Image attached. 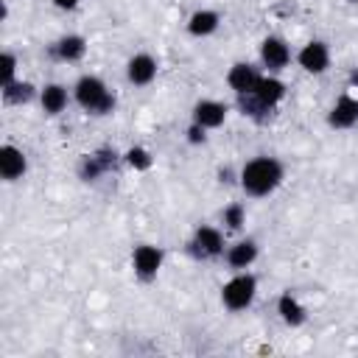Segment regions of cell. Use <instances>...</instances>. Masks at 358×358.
<instances>
[{"label":"cell","mask_w":358,"mask_h":358,"mask_svg":"<svg viewBox=\"0 0 358 358\" xmlns=\"http://www.w3.org/2000/svg\"><path fill=\"white\" fill-rule=\"evenodd\" d=\"M282 179V168L277 159L271 157H257L252 162H246V168L241 171V185L246 193L252 196H266L271 193Z\"/></svg>","instance_id":"6da1fadb"},{"label":"cell","mask_w":358,"mask_h":358,"mask_svg":"<svg viewBox=\"0 0 358 358\" xmlns=\"http://www.w3.org/2000/svg\"><path fill=\"white\" fill-rule=\"evenodd\" d=\"M76 101H78L87 112H92V115H106V112H112V106H115L112 92H109V90L103 87V81L95 78V76H84V78L76 84Z\"/></svg>","instance_id":"7a4b0ae2"},{"label":"cell","mask_w":358,"mask_h":358,"mask_svg":"<svg viewBox=\"0 0 358 358\" xmlns=\"http://www.w3.org/2000/svg\"><path fill=\"white\" fill-rule=\"evenodd\" d=\"M255 291H257L255 277H249V274H238V277H232V280L224 285L221 299H224V305H227L229 310H243L246 305H252Z\"/></svg>","instance_id":"3957f363"},{"label":"cell","mask_w":358,"mask_h":358,"mask_svg":"<svg viewBox=\"0 0 358 358\" xmlns=\"http://www.w3.org/2000/svg\"><path fill=\"white\" fill-rule=\"evenodd\" d=\"M221 246H224L221 232L213 229V227H199L196 235H193V241H190V252L196 257H215L221 252Z\"/></svg>","instance_id":"277c9868"},{"label":"cell","mask_w":358,"mask_h":358,"mask_svg":"<svg viewBox=\"0 0 358 358\" xmlns=\"http://www.w3.org/2000/svg\"><path fill=\"white\" fill-rule=\"evenodd\" d=\"M159 266H162V249H157V246H137L134 249V271L140 280L157 277Z\"/></svg>","instance_id":"5b68a950"},{"label":"cell","mask_w":358,"mask_h":358,"mask_svg":"<svg viewBox=\"0 0 358 358\" xmlns=\"http://www.w3.org/2000/svg\"><path fill=\"white\" fill-rule=\"evenodd\" d=\"M299 64H302L308 73H324L327 64H330L327 45H324V42H308V45L299 50Z\"/></svg>","instance_id":"8992f818"},{"label":"cell","mask_w":358,"mask_h":358,"mask_svg":"<svg viewBox=\"0 0 358 358\" xmlns=\"http://www.w3.org/2000/svg\"><path fill=\"white\" fill-rule=\"evenodd\" d=\"M260 56H263V64H266L268 70H280V67L288 64L291 50H288V45H285L282 39L268 36V39L263 42V48H260Z\"/></svg>","instance_id":"52a82bcc"},{"label":"cell","mask_w":358,"mask_h":358,"mask_svg":"<svg viewBox=\"0 0 358 358\" xmlns=\"http://www.w3.org/2000/svg\"><path fill=\"white\" fill-rule=\"evenodd\" d=\"M227 81H229V87H232L238 95H249V92H255L260 76H257V70H255L252 64H235V67L229 70Z\"/></svg>","instance_id":"ba28073f"},{"label":"cell","mask_w":358,"mask_h":358,"mask_svg":"<svg viewBox=\"0 0 358 358\" xmlns=\"http://www.w3.org/2000/svg\"><path fill=\"white\" fill-rule=\"evenodd\" d=\"M224 117H227V106L218 103V101H201V103H196V109H193V120H196L201 129H215V126L224 123Z\"/></svg>","instance_id":"9c48e42d"},{"label":"cell","mask_w":358,"mask_h":358,"mask_svg":"<svg viewBox=\"0 0 358 358\" xmlns=\"http://www.w3.org/2000/svg\"><path fill=\"white\" fill-rule=\"evenodd\" d=\"M25 165H28L25 154L20 148H14V145H3L0 148V173H3V179L14 182L17 176L25 173Z\"/></svg>","instance_id":"30bf717a"},{"label":"cell","mask_w":358,"mask_h":358,"mask_svg":"<svg viewBox=\"0 0 358 358\" xmlns=\"http://www.w3.org/2000/svg\"><path fill=\"white\" fill-rule=\"evenodd\" d=\"M327 120H330L333 129H350L358 120V101L350 98V95H341L336 101V106H333V112H330Z\"/></svg>","instance_id":"8fae6325"},{"label":"cell","mask_w":358,"mask_h":358,"mask_svg":"<svg viewBox=\"0 0 358 358\" xmlns=\"http://www.w3.org/2000/svg\"><path fill=\"white\" fill-rule=\"evenodd\" d=\"M249 95H252V98H255V101L268 112V109H271V106L285 95V87H282L277 78H260V81H257V87H255V92H249Z\"/></svg>","instance_id":"7c38bea8"},{"label":"cell","mask_w":358,"mask_h":358,"mask_svg":"<svg viewBox=\"0 0 358 358\" xmlns=\"http://www.w3.org/2000/svg\"><path fill=\"white\" fill-rule=\"evenodd\" d=\"M157 76V62L148 53H140L129 62V81L131 84H148Z\"/></svg>","instance_id":"4fadbf2b"},{"label":"cell","mask_w":358,"mask_h":358,"mask_svg":"<svg viewBox=\"0 0 358 358\" xmlns=\"http://www.w3.org/2000/svg\"><path fill=\"white\" fill-rule=\"evenodd\" d=\"M64 106H67V90L59 87V84H48L42 90V109L48 115H59Z\"/></svg>","instance_id":"5bb4252c"},{"label":"cell","mask_w":358,"mask_h":358,"mask_svg":"<svg viewBox=\"0 0 358 358\" xmlns=\"http://www.w3.org/2000/svg\"><path fill=\"white\" fill-rule=\"evenodd\" d=\"M255 257H257L255 241H241V243H235V246L227 252V260H229V266H235V268H246Z\"/></svg>","instance_id":"9a60e30c"},{"label":"cell","mask_w":358,"mask_h":358,"mask_svg":"<svg viewBox=\"0 0 358 358\" xmlns=\"http://www.w3.org/2000/svg\"><path fill=\"white\" fill-rule=\"evenodd\" d=\"M218 28V14L215 11H196L193 17H190V22H187V31L193 34V36H207V34H213Z\"/></svg>","instance_id":"2e32d148"},{"label":"cell","mask_w":358,"mask_h":358,"mask_svg":"<svg viewBox=\"0 0 358 358\" xmlns=\"http://www.w3.org/2000/svg\"><path fill=\"white\" fill-rule=\"evenodd\" d=\"M277 310H280V316H282V322L285 324H302L305 322V310H302V305L291 296V294H282L280 296V302H277Z\"/></svg>","instance_id":"e0dca14e"},{"label":"cell","mask_w":358,"mask_h":358,"mask_svg":"<svg viewBox=\"0 0 358 358\" xmlns=\"http://www.w3.org/2000/svg\"><path fill=\"white\" fill-rule=\"evenodd\" d=\"M112 162H115V154L109 157L106 151H101V154H92V157H87L84 159V168H81V176L90 182V179H95V176H101L103 171H109L112 168Z\"/></svg>","instance_id":"ac0fdd59"},{"label":"cell","mask_w":358,"mask_h":358,"mask_svg":"<svg viewBox=\"0 0 358 358\" xmlns=\"http://www.w3.org/2000/svg\"><path fill=\"white\" fill-rule=\"evenodd\" d=\"M84 39L81 36H64V39H59L56 42V48H53V53L59 56V59H64V62H73V59H81L84 56Z\"/></svg>","instance_id":"d6986e66"},{"label":"cell","mask_w":358,"mask_h":358,"mask_svg":"<svg viewBox=\"0 0 358 358\" xmlns=\"http://www.w3.org/2000/svg\"><path fill=\"white\" fill-rule=\"evenodd\" d=\"M34 95V87L31 84H20V81H11L3 87V98L8 103H20V101H28Z\"/></svg>","instance_id":"ffe728a7"},{"label":"cell","mask_w":358,"mask_h":358,"mask_svg":"<svg viewBox=\"0 0 358 358\" xmlns=\"http://www.w3.org/2000/svg\"><path fill=\"white\" fill-rule=\"evenodd\" d=\"M14 67H17L14 53H3V56H0V84H3V87L14 81Z\"/></svg>","instance_id":"44dd1931"},{"label":"cell","mask_w":358,"mask_h":358,"mask_svg":"<svg viewBox=\"0 0 358 358\" xmlns=\"http://www.w3.org/2000/svg\"><path fill=\"white\" fill-rule=\"evenodd\" d=\"M126 159H129V165H134V168H140V171L151 168V157H148L145 148H131V151L126 154Z\"/></svg>","instance_id":"7402d4cb"},{"label":"cell","mask_w":358,"mask_h":358,"mask_svg":"<svg viewBox=\"0 0 358 358\" xmlns=\"http://www.w3.org/2000/svg\"><path fill=\"white\" fill-rule=\"evenodd\" d=\"M224 224H227L229 229H238V227L243 224V207H241V204L227 207V213H224Z\"/></svg>","instance_id":"603a6c76"},{"label":"cell","mask_w":358,"mask_h":358,"mask_svg":"<svg viewBox=\"0 0 358 358\" xmlns=\"http://www.w3.org/2000/svg\"><path fill=\"white\" fill-rule=\"evenodd\" d=\"M187 134H190V143H201V140H204V129H201L199 123H196V126H190V131H187Z\"/></svg>","instance_id":"cb8c5ba5"},{"label":"cell","mask_w":358,"mask_h":358,"mask_svg":"<svg viewBox=\"0 0 358 358\" xmlns=\"http://www.w3.org/2000/svg\"><path fill=\"white\" fill-rule=\"evenodd\" d=\"M53 3H56L59 8H73V6L78 3V0H53Z\"/></svg>","instance_id":"d4e9b609"}]
</instances>
